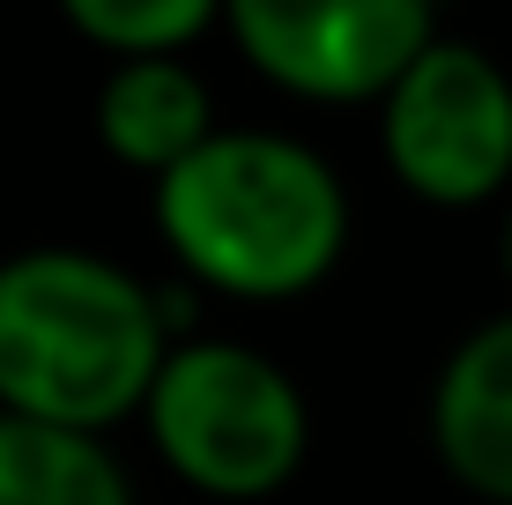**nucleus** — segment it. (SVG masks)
Returning <instances> with one entry per match:
<instances>
[{
	"label": "nucleus",
	"mask_w": 512,
	"mask_h": 505,
	"mask_svg": "<svg viewBox=\"0 0 512 505\" xmlns=\"http://www.w3.org/2000/svg\"><path fill=\"white\" fill-rule=\"evenodd\" d=\"M156 231L193 290L290 305L342 268L349 186L312 142L275 127H216L156 179Z\"/></svg>",
	"instance_id": "nucleus-1"
},
{
	"label": "nucleus",
	"mask_w": 512,
	"mask_h": 505,
	"mask_svg": "<svg viewBox=\"0 0 512 505\" xmlns=\"http://www.w3.org/2000/svg\"><path fill=\"white\" fill-rule=\"evenodd\" d=\"M179 350L164 290L90 246H30L0 260V409L60 431H112L149 409Z\"/></svg>",
	"instance_id": "nucleus-2"
},
{
	"label": "nucleus",
	"mask_w": 512,
	"mask_h": 505,
	"mask_svg": "<svg viewBox=\"0 0 512 505\" xmlns=\"http://www.w3.org/2000/svg\"><path fill=\"white\" fill-rule=\"evenodd\" d=\"M149 446L186 491L253 505L275 498L312 454V409L268 350L186 335L149 387Z\"/></svg>",
	"instance_id": "nucleus-3"
},
{
	"label": "nucleus",
	"mask_w": 512,
	"mask_h": 505,
	"mask_svg": "<svg viewBox=\"0 0 512 505\" xmlns=\"http://www.w3.org/2000/svg\"><path fill=\"white\" fill-rule=\"evenodd\" d=\"M386 171L431 208H483L512 186V75L468 38H438L379 104Z\"/></svg>",
	"instance_id": "nucleus-4"
},
{
	"label": "nucleus",
	"mask_w": 512,
	"mask_h": 505,
	"mask_svg": "<svg viewBox=\"0 0 512 505\" xmlns=\"http://www.w3.org/2000/svg\"><path fill=\"white\" fill-rule=\"evenodd\" d=\"M245 67L305 104H386L438 45V0H223Z\"/></svg>",
	"instance_id": "nucleus-5"
},
{
	"label": "nucleus",
	"mask_w": 512,
	"mask_h": 505,
	"mask_svg": "<svg viewBox=\"0 0 512 505\" xmlns=\"http://www.w3.org/2000/svg\"><path fill=\"white\" fill-rule=\"evenodd\" d=\"M431 446L461 491L512 505V312L461 335L431 387Z\"/></svg>",
	"instance_id": "nucleus-6"
},
{
	"label": "nucleus",
	"mask_w": 512,
	"mask_h": 505,
	"mask_svg": "<svg viewBox=\"0 0 512 505\" xmlns=\"http://www.w3.org/2000/svg\"><path fill=\"white\" fill-rule=\"evenodd\" d=\"M90 127L112 164H127L156 186L216 134V97L186 60H112V75L97 82Z\"/></svg>",
	"instance_id": "nucleus-7"
},
{
	"label": "nucleus",
	"mask_w": 512,
	"mask_h": 505,
	"mask_svg": "<svg viewBox=\"0 0 512 505\" xmlns=\"http://www.w3.org/2000/svg\"><path fill=\"white\" fill-rule=\"evenodd\" d=\"M0 505H134V483L97 431L0 409Z\"/></svg>",
	"instance_id": "nucleus-8"
},
{
	"label": "nucleus",
	"mask_w": 512,
	"mask_h": 505,
	"mask_svg": "<svg viewBox=\"0 0 512 505\" xmlns=\"http://www.w3.org/2000/svg\"><path fill=\"white\" fill-rule=\"evenodd\" d=\"M67 30L112 60H186L223 23V0H60Z\"/></svg>",
	"instance_id": "nucleus-9"
},
{
	"label": "nucleus",
	"mask_w": 512,
	"mask_h": 505,
	"mask_svg": "<svg viewBox=\"0 0 512 505\" xmlns=\"http://www.w3.org/2000/svg\"><path fill=\"white\" fill-rule=\"evenodd\" d=\"M498 268H505V283H512V201H505V231H498Z\"/></svg>",
	"instance_id": "nucleus-10"
}]
</instances>
